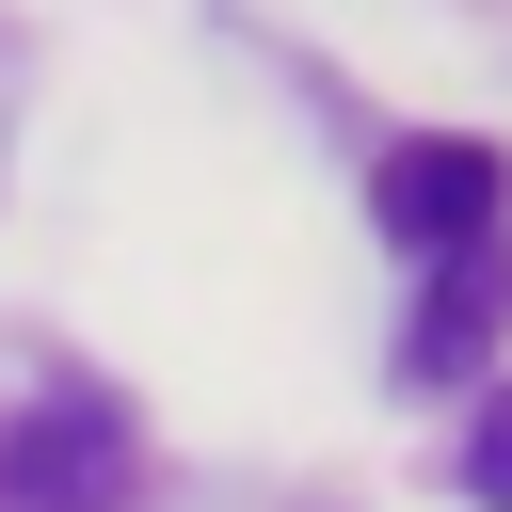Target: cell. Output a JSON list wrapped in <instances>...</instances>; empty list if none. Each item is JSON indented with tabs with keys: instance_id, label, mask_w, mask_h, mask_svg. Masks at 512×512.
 Wrapping results in <instances>:
<instances>
[{
	"instance_id": "obj_2",
	"label": "cell",
	"mask_w": 512,
	"mask_h": 512,
	"mask_svg": "<svg viewBox=\"0 0 512 512\" xmlns=\"http://www.w3.org/2000/svg\"><path fill=\"white\" fill-rule=\"evenodd\" d=\"M496 144H400L384 176H368V208H384V240L400 256H480L496 240Z\"/></svg>"
},
{
	"instance_id": "obj_1",
	"label": "cell",
	"mask_w": 512,
	"mask_h": 512,
	"mask_svg": "<svg viewBox=\"0 0 512 512\" xmlns=\"http://www.w3.org/2000/svg\"><path fill=\"white\" fill-rule=\"evenodd\" d=\"M128 496H144V432L112 384H48L0 432V512H128Z\"/></svg>"
},
{
	"instance_id": "obj_4",
	"label": "cell",
	"mask_w": 512,
	"mask_h": 512,
	"mask_svg": "<svg viewBox=\"0 0 512 512\" xmlns=\"http://www.w3.org/2000/svg\"><path fill=\"white\" fill-rule=\"evenodd\" d=\"M464 496H480V512H512V384H496V400H480V432H464Z\"/></svg>"
},
{
	"instance_id": "obj_3",
	"label": "cell",
	"mask_w": 512,
	"mask_h": 512,
	"mask_svg": "<svg viewBox=\"0 0 512 512\" xmlns=\"http://www.w3.org/2000/svg\"><path fill=\"white\" fill-rule=\"evenodd\" d=\"M496 304H512V256L480 240V256H432V304H416V384H448V368H480V336H496Z\"/></svg>"
}]
</instances>
